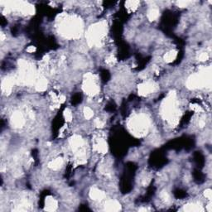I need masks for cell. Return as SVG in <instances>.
I'll return each mask as SVG.
<instances>
[{"label":"cell","mask_w":212,"mask_h":212,"mask_svg":"<svg viewBox=\"0 0 212 212\" xmlns=\"http://www.w3.org/2000/svg\"><path fill=\"white\" fill-rule=\"evenodd\" d=\"M119 209H120V205L115 201H110L106 202L105 210L107 211H119Z\"/></svg>","instance_id":"3957f363"},{"label":"cell","mask_w":212,"mask_h":212,"mask_svg":"<svg viewBox=\"0 0 212 212\" xmlns=\"http://www.w3.org/2000/svg\"><path fill=\"white\" fill-rule=\"evenodd\" d=\"M154 90V86L153 83H149V82H147L140 85V88H139V92L140 94L143 95H147V94H150L151 92H153Z\"/></svg>","instance_id":"7a4b0ae2"},{"label":"cell","mask_w":212,"mask_h":212,"mask_svg":"<svg viewBox=\"0 0 212 212\" xmlns=\"http://www.w3.org/2000/svg\"><path fill=\"white\" fill-rule=\"evenodd\" d=\"M93 115H94V112L93 110L90 109V108H85V118L86 119H90V118H92Z\"/></svg>","instance_id":"ba28073f"},{"label":"cell","mask_w":212,"mask_h":212,"mask_svg":"<svg viewBox=\"0 0 212 212\" xmlns=\"http://www.w3.org/2000/svg\"><path fill=\"white\" fill-rule=\"evenodd\" d=\"M176 57H177V52L175 51H171L169 52L166 53L165 56H164V59L167 62H173Z\"/></svg>","instance_id":"5b68a950"},{"label":"cell","mask_w":212,"mask_h":212,"mask_svg":"<svg viewBox=\"0 0 212 212\" xmlns=\"http://www.w3.org/2000/svg\"><path fill=\"white\" fill-rule=\"evenodd\" d=\"M23 124H24V120L22 115L20 113H15L12 117V124L14 125V127L16 128H19L22 126Z\"/></svg>","instance_id":"6da1fadb"},{"label":"cell","mask_w":212,"mask_h":212,"mask_svg":"<svg viewBox=\"0 0 212 212\" xmlns=\"http://www.w3.org/2000/svg\"><path fill=\"white\" fill-rule=\"evenodd\" d=\"M159 12L158 9H151L148 10V18L150 21H154L157 18H158Z\"/></svg>","instance_id":"277c9868"},{"label":"cell","mask_w":212,"mask_h":212,"mask_svg":"<svg viewBox=\"0 0 212 212\" xmlns=\"http://www.w3.org/2000/svg\"><path fill=\"white\" fill-rule=\"evenodd\" d=\"M90 196H91V198H93L94 200H101V199L104 197V193L101 192L100 191L94 189V190L90 192Z\"/></svg>","instance_id":"8992f818"},{"label":"cell","mask_w":212,"mask_h":212,"mask_svg":"<svg viewBox=\"0 0 212 212\" xmlns=\"http://www.w3.org/2000/svg\"><path fill=\"white\" fill-rule=\"evenodd\" d=\"M205 192H206V197H208L209 199H211V190H206V191H205Z\"/></svg>","instance_id":"30bf717a"},{"label":"cell","mask_w":212,"mask_h":212,"mask_svg":"<svg viewBox=\"0 0 212 212\" xmlns=\"http://www.w3.org/2000/svg\"><path fill=\"white\" fill-rule=\"evenodd\" d=\"M64 115H65V118H66V120H71V119H72V114H71V111L68 110H66Z\"/></svg>","instance_id":"9c48e42d"},{"label":"cell","mask_w":212,"mask_h":212,"mask_svg":"<svg viewBox=\"0 0 212 212\" xmlns=\"http://www.w3.org/2000/svg\"><path fill=\"white\" fill-rule=\"evenodd\" d=\"M28 52H34L35 51V47H29V48H27L26 50Z\"/></svg>","instance_id":"8fae6325"},{"label":"cell","mask_w":212,"mask_h":212,"mask_svg":"<svg viewBox=\"0 0 212 212\" xmlns=\"http://www.w3.org/2000/svg\"><path fill=\"white\" fill-rule=\"evenodd\" d=\"M62 163H63V161L62 158H57L49 164V167L52 169H58L62 165Z\"/></svg>","instance_id":"52a82bcc"}]
</instances>
